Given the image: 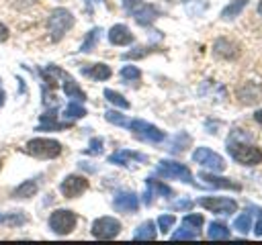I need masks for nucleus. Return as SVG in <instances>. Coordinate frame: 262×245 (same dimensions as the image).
<instances>
[{
	"label": "nucleus",
	"mask_w": 262,
	"mask_h": 245,
	"mask_svg": "<svg viewBox=\"0 0 262 245\" xmlns=\"http://www.w3.org/2000/svg\"><path fill=\"white\" fill-rule=\"evenodd\" d=\"M192 161H196L199 165L207 167V169H213V172H223L225 169V161L219 153L211 151L209 147H196L194 153H192Z\"/></svg>",
	"instance_id": "5"
},
{
	"label": "nucleus",
	"mask_w": 262,
	"mask_h": 245,
	"mask_svg": "<svg viewBox=\"0 0 262 245\" xmlns=\"http://www.w3.org/2000/svg\"><path fill=\"white\" fill-rule=\"evenodd\" d=\"M100 33H102L100 29H92V31L86 35V39H84V43H82L80 51H84V53H86V51H92V49H94V45H96V43H98V39H100Z\"/></svg>",
	"instance_id": "25"
},
{
	"label": "nucleus",
	"mask_w": 262,
	"mask_h": 245,
	"mask_svg": "<svg viewBox=\"0 0 262 245\" xmlns=\"http://www.w3.org/2000/svg\"><path fill=\"white\" fill-rule=\"evenodd\" d=\"M174 223H176V216H174V214H162V216L158 218V227H160L162 233H168V231L174 227Z\"/></svg>",
	"instance_id": "33"
},
{
	"label": "nucleus",
	"mask_w": 262,
	"mask_h": 245,
	"mask_svg": "<svg viewBox=\"0 0 262 245\" xmlns=\"http://www.w3.org/2000/svg\"><path fill=\"white\" fill-rule=\"evenodd\" d=\"M82 74L86 76V78H92V80H108L111 78V67L106 65V63H92V65H86V67H82Z\"/></svg>",
	"instance_id": "15"
},
{
	"label": "nucleus",
	"mask_w": 262,
	"mask_h": 245,
	"mask_svg": "<svg viewBox=\"0 0 262 245\" xmlns=\"http://www.w3.org/2000/svg\"><path fill=\"white\" fill-rule=\"evenodd\" d=\"M0 169H2V159H0Z\"/></svg>",
	"instance_id": "44"
},
{
	"label": "nucleus",
	"mask_w": 262,
	"mask_h": 245,
	"mask_svg": "<svg viewBox=\"0 0 262 245\" xmlns=\"http://www.w3.org/2000/svg\"><path fill=\"white\" fill-rule=\"evenodd\" d=\"M254 118H256V122H260V125H262V108L254 112Z\"/></svg>",
	"instance_id": "41"
},
{
	"label": "nucleus",
	"mask_w": 262,
	"mask_h": 245,
	"mask_svg": "<svg viewBox=\"0 0 262 245\" xmlns=\"http://www.w3.org/2000/svg\"><path fill=\"white\" fill-rule=\"evenodd\" d=\"M248 6V0H231L225 8H223V12H221V18L223 20H229V18H235L244 8Z\"/></svg>",
	"instance_id": "21"
},
{
	"label": "nucleus",
	"mask_w": 262,
	"mask_h": 245,
	"mask_svg": "<svg viewBox=\"0 0 262 245\" xmlns=\"http://www.w3.org/2000/svg\"><path fill=\"white\" fill-rule=\"evenodd\" d=\"M139 4H143V2H141V0H123V8H125L129 14H131Z\"/></svg>",
	"instance_id": "38"
},
{
	"label": "nucleus",
	"mask_w": 262,
	"mask_h": 245,
	"mask_svg": "<svg viewBox=\"0 0 262 245\" xmlns=\"http://www.w3.org/2000/svg\"><path fill=\"white\" fill-rule=\"evenodd\" d=\"M27 223V216L23 212H0V225H8V227H18Z\"/></svg>",
	"instance_id": "24"
},
{
	"label": "nucleus",
	"mask_w": 262,
	"mask_h": 245,
	"mask_svg": "<svg viewBox=\"0 0 262 245\" xmlns=\"http://www.w3.org/2000/svg\"><path fill=\"white\" fill-rule=\"evenodd\" d=\"M201 180H205L209 186H213V188H231V190H239V184H233L231 180H227V178H219V176H213V174H207V172H203L201 174Z\"/></svg>",
	"instance_id": "19"
},
{
	"label": "nucleus",
	"mask_w": 262,
	"mask_h": 245,
	"mask_svg": "<svg viewBox=\"0 0 262 245\" xmlns=\"http://www.w3.org/2000/svg\"><path fill=\"white\" fill-rule=\"evenodd\" d=\"M121 78L125 80V82H135V80H139L141 78V71L135 67V65H125L123 69H121Z\"/></svg>",
	"instance_id": "29"
},
{
	"label": "nucleus",
	"mask_w": 262,
	"mask_h": 245,
	"mask_svg": "<svg viewBox=\"0 0 262 245\" xmlns=\"http://www.w3.org/2000/svg\"><path fill=\"white\" fill-rule=\"evenodd\" d=\"M258 214H260V218H258V223H256V227H254V233H256L258 237H262V210H258Z\"/></svg>",
	"instance_id": "39"
},
{
	"label": "nucleus",
	"mask_w": 262,
	"mask_h": 245,
	"mask_svg": "<svg viewBox=\"0 0 262 245\" xmlns=\"http://www.w3.org/2000/svg\"><path fill=\"white\" fill-rule=\"evenodd\" d=\"M61 80H63V92H66L70 98H76L78 102L86 98V94H84V92H82V88H80V86L74 82V78H72V76H68V74L63 71Z\"/></svg>",
	"instance_id": "17"
},
{
	"label": "nucleus",
	"mask_w": 262,
	"mask_h": 245,
	"mask_svg": "<svg viewBox=\"0 0 262 245\" xmlns=\"http://www.w3.org/2000/svg\"><path fill=\"white\" fill-rule=\"evenodd\" d=\"M156 172L164 178H176V180H182L186 184H192V174L190 169L184 165V163H178V161H160Z\"/></svg>",
	"instance_id": "7"
},
{
	"label": "nucleus",
	"mask_w": 262,
	"mask_h": 245,
	"mask_svg": "<svg viewBox=\"0 0 262 245\" xmlns=\"http://www.w3.org/2000/svg\"><path fill=\"white\" fill-rule=\"evenodd\" d=\"M84 114H86V108H84L82 104H78V102H70V104L66 106V110H63V116L70 118V120L80 118V116H84Z\"/></svg>",
	"instance_id": "26"
},
{
	"label": "nucleus",
	"mask_w": 262,
	"mask_h": 245,
	"mask_svg": "<svg viewBox=\"0 0 262 245\" xmlns=\"http://www.w3.org/2000/svg\"><path fill=\"white\" fill-rule=\"evenodd\" d=\"M113 206L119 212H135L137 206H139V198L133 192H119L115 196V200H113Z\"/></svg>",
	"instance_id": "11"
},
{
	"label": "nucleus",
	"mask_w": 262,
	"mask_h": 245,
	"mask_svg": "<svg viewBox=\"0 0 262 245\" xmlns=\"http://www.w3.org/2000/svg\"><path fill=\"white\" fill-rule=\"evenodd\" d=\"M133 239H137V241H154V239H156V223H154V220L141 223V225L135 229Z\"/></svg>",
	"instance_id": "18"
},
{
	"label": "nucleus",
	"mask_w": 262,
	"mask_h": 245,
	"mask_svg": "<svg viewBox=\"0 0 262 245\" xmlns=\"http://www.w3.org/2000/svg\"><path fill=\"white\" fill-rule=\"evenodd\" d=\"M248 141H250V133L248 131H242V129L231 131V135L227 137L229 155L242 165H258V163H262V149H258L256 145H252Z\"/></svg>",
	"instance_id": "1"
},
{
	"label": "nucleus",
	"mask_w": 262,
	"mask_h": 245,
	"mask_svg": "<svg viewBox=\"0 0 262 245\" xmlns=\"http://www.w3.org/2000/svg\"><path fill=\"white\" fill-rule=\"evenodd\" d=\"M108 41L113 45H129L133 41V33L125 24H115L108 31Z\"/></svg>",
	"instance_id": "14"
},
{
	"label": "nucleus",
	"mask_w": 262,
	"mask_h": 245,
	"mask_svg": "<svg viewBox=\"0 0 262 245\" xmlns=\"http://www.w3.org/2000/svg\"><path fill=\"white\" fill-rule=\"evenodd\" d=\"M88 188V180L84 176H78V174H70L63 178V182L59 184V190L66 198H76L80 196L84 190Z\"/></svg>",
	"instance_id": "10"
},
{
	"label": "nucleus",
	"mask_w": 262,
	"mask_h": 245,
	"mask_svg": "<svg viewBox=\"0 0 262 245\" xmlns=\"http://www.w3.org/2000/svg\"><path fill=\"white\" fill-rule=\"evenodd\" d=\"M104 118H106L108 122H113V125H119V127H127V125H129V120H127L123 114H119L117 110H106V112H104Z\"/></svg>",
	"instance_id": "30"
},
{
	"label": "nucleus",
	"mask_w": 262,
	"mask_h": 245,
	"mask_svg": "<svg viewBox=\"0 0 262 245\" xmlns=\"http://www.w3.org/2000/svg\"><path fill=\"white\" fill-rule=\"evenodd\" d=\"M6 39H8V29L0 22V43H2V41H6Z\"/></svg>",
	"instance_id": "40"
},
{
	"label": "nucleus",
	"mask_w": 262,
	"mask_h": 245,
	"mask_svg": "<svg viewBox=\"0 0 262 245\" xmlns=\"http://www.w3.org/2000/svg\"><path fill=\"white\" fill-rule=\"evenodd\" d=\"M35 192H37V182L35 180H25L20 186L14 188L12 196L14 198H31V196H35Z\"/></svg>",
	"instance_id": "22"
},
{
	"label": "nucleus",
	"mask_w": 262,
	"mask_h": 245,
	"mask_svg": "<svg viewBox=\"0 0 262 245\" xmlns=\"http://www.w3.org/2000/svg\"><path fill=\"white\" fill-rule=\"evenodd\" d=\"M258 12L262 14V0H260V4H258Z\"/></svg>",
	"instance_id": "42"
},
{
	"label": "nucleus",
	"mask_w": 262,
	"mask_h": 245,
	"mask_svg": "<svg viewBox=\"0 0 262 245\" xmlns=\"http://www.w3.org/2000/svg\"><path fill=\"white\" fill-rule=\"evenodd\" d=\"M131 159H137V161H145V155L141 153H135V151H127V149H121L113 155H108V163H117V165H127Z\"/></svg>",
	"instance_id": "16"
},
{
	"label": "nucleus",
	"mask_w": 262,
	"mask_h": 245,
	"mask_svg": "<svg viewBox=\"0 0 262 245\" xmlns=\"http://www.w3.org/2000/svg\"><path fill=\"white\" fill-rule=\"evenodd\" d=\"M86 2H98V0H86Z\"/></svg>",
	"instance_id": "43"
},
{
	"label": "nucleus",
	"mask_w": 262,
	"mask_h": 245,
	"mask_svg": "<svg viewBox=\"0 0 262 245\" xmlns=\"http://www.w3.org/2000/svg\"><path fill=\"white\" fill-rule=\"evenodd\" d=\"M215 53H217L219 57H225V59H233V57H237V49H235V45H233L231 41H227V39H219V41L215 43Z\"/></svg>",
	"instance_id": "20"
},
{
	"label": "nucleus",
	"mask_w": 262,
	"mask_h": 245,
	"mask_svg": "<svg viewBox=\"0 0 262 245\" xmlns=\"http://www.w3.org/2000/svg\"><path fill=\"white\" fill-rule=\"evenodd\" d=\"M182 143H190V137L188 135H184V133H180V135H176V139H174V143H172V151H182V149H186V147H182Z\"/></svg>",
	"instance_id": "36"
},
{
	"label": "nucleus",
	"mask_w": 262,
	"mask_h": 245,
	"mask_svg": "<svg viewBox=\"0 0 262 245\" xmlns=\"http://www.w3.org/2000/svg\"><path fill=\"white\" fill-rule=\"evenodd\" d=\"M139 139H143V141H149V143H160V141H164L166 139V135H164V131H160L158 127H154V125H149V122H145V120H139V118H135V120H129V125H127Z\"/></svg>",
	"instance_id": "6"
},
{
	"label": "nucleus",
	"mask_w": 262,
	"mask_h": 245,
	"mask_svg": "<svg viewBox=\"0 0 262 245\" xmlns=\"http://www.w3.org/2000/svg\"><path fill=\"white\" fill-rule=\"evenodd\" d=\"M104 96H106V100L108 102H113L115 106H119V108H129V102L119 94V92H115V90H104Z\"/></svg>",
	"instance_id": "28"
},
{
	"label": "nucleus",
	"mask_w": 262,
	"mask_h": 245,
	"mask_svg": "<svg viewBox=\"0 0 262 245\" xmlns=\"http://www.w3.org/2000/svg\"><path fill=\"white\" fill-rule=\"evenodd\" d=\"M199 204L211 212H217V214H231L237 210V202L231 200V198H213V196H205V198H199Z\"/></svg>",
	"instance_id": "9"
},
{
	"label": "nucleus",
	"mask_w": 262,
	"mask_h": 245,
	"mask_svg": "<svg viewBox=\"0 0 262 245\" xmlns=\"http://www.w3.org/2000/svg\"><path fill=\"white\" fill-rule=\"evenodd\" d=\"M47 27H49V33H51V41L57 43V41H61V37L74 27V16H72V12L66 10V8H55V10L49 14Z\"/></svg>",
	"instance_id": "2"
},
{
	"label": "nucleus",
	"mask_w": 262,
	"mask_h": 245,
	"mask_svg": "<svg viewBox=\"0 0 262 245\" xmlns=\"http://www.w3.org/2000/svg\"><path fill=\"white\" fill-rule=\"evenodd\" d=\"M182 225L188 227V229H192V231H199L201 225H203V216H201V214H186V216L182 218Z\"/></svg>",
	"instance_id": "32"
},
{
	"label": "nucleus",
	"mask_w": 262,
	"mask_h": 245,
	"mask_svg": "<svg viewBox=\"0 0 262 245\" xmlns=\"http://www.w3.org/2000/svg\"><path fill=\"white\" fill-rule=\"evenodd\" d=\"M190 206H192V200H188V198H182V200H176L170 208L172 210H190Z\"/></svg>",
	"instance_id": "37"
},
{
	"label": "nucleus",
	"mask_w": 262,
	"mask_h": 245,
	"mask_svg": "<svg viewBox=\"0 0 262 245\" xmlns=\"http://www.w3.org/2000/svg\"><path fill=\"white\" fill-rule=\"evenodd\" d=\"M237 98L242 102H246V104H254V102H258L262 98V88L258 84H254V82H246V86H242L237 90Z\"/></svg>",
	"instance_id": "12"
},
{
	"label": "nucleus",
	"mask_w": 262,
	"mask_h": 245,
	"mask_svg": "<svg viewBox=\"0 0 262 245\" xmlns=\"http://www.w3.org/2000/svg\"><path fill=\"white\" fill-rule=\"evenodd\" d=\"M196 237H199V231H192V229H188V227H184V225H182L180 231H176V233L172 235L174 241H178V239H196Z\"/></svg>",
	"instance_id": "34"
},
{
	"label": "nucleus",
	"mask_w": 262,
	"mask_h": 245,
	"mask_svg": "<svg viewBox=\"0 0 262 245\" xmlns=\"http://www.w3.org/2000/svg\"><path fill=\"white\" fill-rule=\"evenodd\" d=\"M250 227H252V216H250V212H244V214H239V216L233 220V229H237L239 233H248Z\"/></svg>",
	"instance_id": "27"
},
{
	"label": "nucleus",
	"mask_w": 262,
	"mask_h": 245,
	"mask_svg": "<svg viewBox=\"0 0 262 245\" xmlns=\"http://www.w3.org/2000/svg\"><path fill=\"white\" fill-rule=\"evenodd\" d=\"M147 188H151V190H156V192H160L162 196H172V190L166 186V184H162L160 180H154V178H147Z\"/></svg>",
	"instance_id": "31"
},
{
	"label": "nucleus",
	"mask_w": 262,
	"mask_h": 245,
	"mask_svg": "<svg viewBox=\"0 0 262 245\" xmlns=\"http://www.w3.org/2000/svg\"><path fill=\"white\" fill-rule=\"evenodd\" d=\"M78 223V216L76 212L72 210H66V208H59V210H53L49 214V229L55 233V235H68L74 231Z\"/></svg>",
	"instance_id": "4"
},
{
	"label": "nucleus",
	"mask_w": 262,
	"mask_h": 245,
	"mask_svg": "<svg viewBox=\"0 0 262 245\" xmlns=\"http://www.w3.org/2000/svg\"><path fill=\"white\" fill-rule=\"evenodd\" d=\"M25 151L37 159H53L61 153V143L55 141V139H31L27 145H25Z\"/></svg>",
	"instance_id": "3"
},
{
	"label": "nucleus",
	"mask_w": 262,
	"mask_h": 245,
	"mask_svg": "<svg viewBox=\"0 0 262 245\" xmlns=\"http://www.w3.org/2000/svg\"><path fill=\"white\" fill-rule=\"evenodd\" d=\"M133 18L139 22V24H149V22H154L156 18H158V8L156 6H151V4H139L133 12Z\"/></svg>",
	"instance_id": "13"
},
{
	"label": "nucleus",
	"mask_w": 262,
	"mask_h": 245,
	"mask_svg": "<svg viewBox=\"0 0 262 245\" xmlns=\"http://www.w3.org/2000/svg\"><path fill=\"white\" fill-rule=\"evenodd\" d=\"M121 233V223L113 216H100L92 223V235L96 239H113Z\"/></svg>",
	"instance_id": "8"
},
{
	"label": "nucleus",
	"mask_w": 262,
	"mask_h": 245,
	"mask_svg": "<svg viewBox=\"0 0 262 245\" xmlns=\"http://www.w3.org/2000/svg\"><path fill=\"white\" fill-rule=\"evenodd\" d=\"M100 151H102V139H100V137H92L90 143H88V149H86L84 153L96 155V153H100Z\"/></svg>",
	"instance_id": "35"
},
{
	"label": "nucleus",
	"mask_w": 262,
	"mask_h": 245,
	"mask_svg": "<svg viewBox=\"0 0 262 245\" xmlns=\"http://www.w3.org/2000/svg\"><path fill=\"white\" fill-rule=\"evenodd\" d=\"M207 237H209V239H227V237H229V229H227V225L215 220V223L209 225Z\"/></svg>",
	"instance_id": "23"
}]
</instances>
